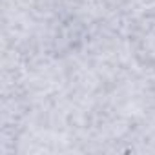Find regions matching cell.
I'll list each match as a JSON object with an SVG mask.
<instances>
[{
	"label": "cell",
	"instance_id": "obj_1",
	"mask_svg": "<svg viewBox=\"0 0 155 155\" xmlns=\"http://www.w3.org/2000/svg\"><path fill=\"white\" fill-rule=\"evenodd\" d=\"M139 31H140V35L139 37H133V38H144L146 40V44H148V48L153 51L151 55H150V62L155 66V11H148V13H144V20L142 22H139Z\"/></svg>",
	"mask_w": 155,
	"mask_h": 155
}]
</instances>
